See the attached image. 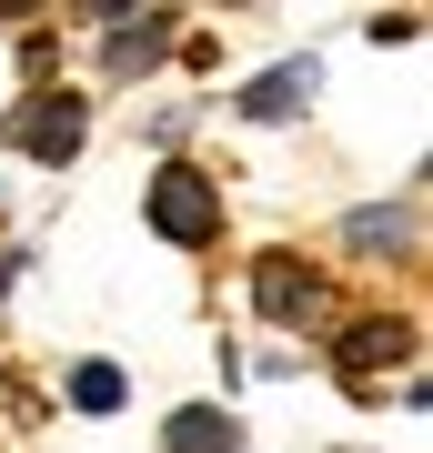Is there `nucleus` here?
<instances>
[{
    "mask_svg": "<svg viewBox=\"0 0 433 453\" xmlns=\"http://www.w3.org/2000/svg\"><path fill=\"white\" fill-rule=\"evenodd\" d=\"M151 232H161V242H212V232H222V192H212V181L202 172H161L151 181Z\"/></svg>",
    "mask_w": 433,
    "mask_h": 453,
    "instance_id": "obj_1",
    "label": "nucleus"
},
{
    "mask_svg": "<svg viewBox=\"0 0 433 453\" xmlns=\"http://www.w3.org/2000/svg\"><path fill=\"white\" fill-rule=\"evenodd\" d=\"M81 131H91V121H81L71 91H31V101L11 111V151H31V162H71Z\"/></svg>",
    "mask_w": 433,
    "mask_h": 453,
    "instance_id": "obj_2",
    "label": "nucleus"
},
{
    "mask_svg": "<svg viewBox=\"0 0 433 453\" xmlns=\"http://www.w3.org/2000/svg\"><path fill=\"white\" fill-rule=\"evenodd\" d=\"M313 91H322V71H313V61H282V71H262V81L242 91V121H292Z\"/></svg>",
    "mask_w": 433,
    "mask_h": 453,
    "instance_id": "obj_3",
    "label": "nucleus"
},
{
    "mask_svg": "<svg viewBox=\"0 0 433 453\" xmlns=\"http://www.w3.org/2000/svg\"><path fill=\"white\" fill-rule=\"evenodd\" d=\"M112 81H131V71H151L161 50H172V11H112Z\"/></svg>",
    "mask_w": 433,
    "mask_h": 453,
    "instance_id": "obj_4",
    "label": "nucleus"
},
{
    "mask_svg": "<svg viewBox=\"0 0 433 453\" xmlns=\"http://www.w3.org/2000/svg\"><path fill=\"white\" fill-rule=\"evenodd\" d=\"M414 353V323H353L343 333V372H353V383H373V363H403Z\"/></svg>",
    "mask_w": 433,
    "mask_h": 453,
    "instance_id": "obj_5",
    "label": "nucleus"
},
{
    "mask_svg": "<svg viewBox=\"0 0 433 453\" xmlns=\"http://www.w3.org/2000/svg\"><path fill=\"white\" fill-rule=\"evenodd\" d=\"M252 292H262V312H273V323H303V312L322 303V282H313V273H292V262H262Z\"/></svg>",
    "mask_w": 433,
    "mask_h": 453,
    "instance_id": "obj_6",
    "label": "nucleus"
},
{
    "mask_svg": "<svg viewBox=\"0 0 433 453\" xmlns=\"http://www.w3.org/2000/svg\"><path fill=\"white\" fill-rule=\"evenodd\" d=\"M242 434H232V413H212V403H192V413H172L161 423V453H232Z\"/></svg>",
    "mask_w": 433,
    "mask_h": 453,
    "instance_id": "obj_7",
    "label": "nucleus"
},
{
    "mask_svg": "<svg viewBox=\"0 0 433 453\" xmlns=\"http://www.w3.org/2000/svg\"><path fill=\"white\" fill-rule=\"evenodd\" d=\"M71 403H81V413H112V403H121V372H112V363H81V372H71Z\"/></svg>",
    "mask_w": 433,
    "mask_h": 453,
    "instance_id": "obj_8",
    "label": "nucleus"
},
{
    "mask_svg": "<svg viewBox=\"0 0 433 453\" xmlns=\"http://www.w3.org/2000/svg\"><path fill=\"white\" fill-rule=\"evenodd\" d=\"M343 242H353V252H373V242H403V211H353V222H343Z\"/></svg>",
    "mask_w": 433,
    "mask_h": 453,
    "instance_id": "obj_9",
    "label": "nucleus"
}]
</instances>
